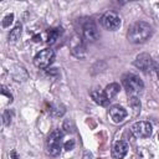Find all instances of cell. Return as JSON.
<instances>
[{
    "mask_svg": "<svg viewBox=\"0 0 159 159\" xmlns=\"http://www.w3.org/2000/svg\"><path fill=\"white\" fill-rule=\"evenodd\" d=\"M152 34L153 29L149 24L144 21H137L129 27L127 32V39L132 43H143L147 40H149Z\"/></svg>",
    "mask_w": 159,
    "mask_h": 159,
    "instance_id": "1",
    "label": "cell"
},
{
    "mask_svg": "<svg viewBox=\"0 0 159 159\" xmlns=\"http://www.w3.org/2000/svg\"><path fill=\"white\" fill-rule=\"evenodd\" d=\"M62 138H63V133L61 129H55L48 134L46 140V152L48 155L57 157L61 153Z\"/></svg>",
    "mask_w": 159,
    "mask_h": 159,
    "instance_id": "2",
    "label": "cell"
},
{
    "mask_svg": "<svg viewBox=\"0 0 159 159\" xmlns=\"http://www.w3.org/2000/svg\"><path fill=\"white\" fill-rule=\"evenodd\" d=\"M122 83H123L124 89L129 94H135L138 92H142V89L144 88L143 81L138 76H135L133 73H125V75H123Z\"/></svg>",
    "mask_w": 159,
    "mask_h": 159,
    "instance_id": "3",
    "label": "cell"
},
{
    "mask_svg": "<svg viewBox=\"0 0 159 159\" xmlns=\"http://www.w3.org/2000/svg\"><path fill=\"white\" fill-rule=\"evenodd\" d=\"M53 60H55V51L51 48H45L35 56L34 65L37 68H46L53 62Z\"/></svg>",
    "mask_w": 159,
    "mask_h": 159,
    "instance_id": "4",
    "label": "cell"
},
{
    "mask_svg": "<svg viewBox=\"0 0 159 159\" xmlns=\"http://www.w3.org/2000/svg\"><path fill=\"white\" fill-rule=\"evenodd\" d=\"M101 24L104 29L109 30V31H116L119 29L122 21H120V17L113 12V11H107L103 14V16L101 17Z\"/></svg>",
    "mask_w": 159,
    "mask_h": 159,
    "instance_id": "5",
    "label": "cell"
},
{
    "mask_svg": "<svg viewBox=\"0 0 159 159\" xmlns=\"http://www.w3.org/2000/svg\"><path fill=\"white\" fill-rule=\"evenodd\" d=\"M130 130L137 138H148L152 134V124L149 122H144V120L137 122L132 125Z\"/></svg>",
    "mask_w": 159,
    "mask_h": 159,
    "instance_id": "6",
    "label": "cell"
},
{
    "mask_svg": "<svg viewBox=\"0 0 159 159\" xmlns=\"http://www.w3.org/2000/svg\"><path fill=\"white\" fill-rule=\"evenodd\" d=\"M82 34L87 41H96L99 37V32L97 30V26L92 20H87L82 25Z\"/></svg>",
    "mask_w": 159,
    "mask_h": 159,
    "instance_id": "7",
    "label": "cell"
},
{
    "mask_svg": "<svg viewBox=\"0 0 159 159\" xmlns=\"http://www.w3.org/2000/svg\"><path fill=\"white\" fill-rule=\"evenodd\" d=\"M134 66L143 72H152L153 60L148 53H140L134 60Z\"/></svg>",
    "mask_w": 159,
    "mask_h": 159,
    "instance_id": "8",
    "label": "cell"
},
{
    "mask_svg": "<svg viewBox=\"0 0 159 159\" xmlns=\"http://www.w3.org/2000/svg\"><path fill=\"white\" fill-rule=\"evenodd\" d=\"M71 53L77 58H82L86 56L84 43L78 36H73V39L71 41Z\"/></svg>",
    "mask_w": 159,
    "mask_h": 159,
    "instance_id": "9",
    "label": "cell"
},
{
    "mask_svg": "<svg viewBox=\"0 0 159 159\" xmlns=\"http://www.w3.org/2000/svg\"><path fill=\"white\" fill-rule=\"evenodd\" d=\"M128 153V144L124 140H118L112 147V157L116 159H122Z\"/></svg>",
    "mask_w": 159,
    "mask_h": 159,
    "instance_id": "10",
    "label": "cell"
},
{
    "mask_svg": "<svg viewBox=\"0 0 159 159\" xmlns=\"http://www.w3.org/2000/svg\"><path fill=\"white\" fill-rule=\"evenodd\" d=\"M108 114L114 123H120L127 117V111L120 106H112L108 111Z\"/></svg>",
    "mask_w": 159,
    "mask_h": 159,
    "instance_id": "11",
    "label": "cell"
},
{
    "mask_svg": "<svg viewBox=\"0 0 159 159\" xmlns=\"http://www.w3.org/2000/svg\"><path fill=\"white\" fill-rule=\"evenodd\" d=\"M91 97H92V99H93L97 104H99V106L106 107V106H108V103H109V99L106 97L104 92H102V91H99V89H93V91L91 92Z\"/></svg>",
    "mask_w": 159,
    "mask_h": 159,
    "instance_id": "12",
    "label": "cell"
},
{
    "mask_svg": "<svg viewBox=\"0 0 159 159\" xmlns=\"http://www.w3.org/2000/svg\"><path fill=\"white\" fill-rule=\"evenodd\" d=\"M103 92H104L106 97L111 101V99H113L118 94V92H119V84L118 83H109Z\"/></svg>",
    "mask_w": 159,
    "mask_h": 159,
    "instance_id": "13",
    "label": "cell"
},
{
    "mask_svg": "<svg viewBox=\"0 0 159 159\" xmlns=\"http://www.w3.org/2000/svg\"><path fill=\"white\" fill-rule=\"evenodd\" d=\"M21 31H22L21 24L15 25V27H14V29L10 31V34H9V41H11V42L17 41V40L20 39V36H21Z\"/></svg>",
    "mask_w": 159,
    "mask_h": 159,
    "instance_id": "14",
    "label": "cell"
},
{
    "mask_svg": "<svg viewBox=\"0 0 159 159\" xmlns=\"http://www.w3.org/2000/svg\"><path fill=\"white\" fill-rule=\"evenodd\" d=\"M60 35L58 29H50L47 31V43H53Z\"/></svg>",
    "mask_w": 159,
    "mask_h": 159,
    "instance_id": "15",
    "label": "cell"
},
{
    "mask_svg": "<svg viewBox=\"0 0 159 159\" xmlns=\"http://www.w3.org/2000/svg\"><path fill=\"white\" fill-rule=\"evenodd\" d=\"M50 112H51V114L55 116V117H61V116L65 113V107H63V106H60V104L51 106Z\"/></svg>",
    "mask_w": 159,
    "mask_h": 159,
    "instance_id": "16",
    "label": "cell"
},
{
    "mask_svg": "<svg viewBox=\"0 0 159 159\" xmlns=\"http://www.w3.org/2000/svg\"><path fill=\"white\" fill-rule=\"evenodd\" d=\"M129 106L132 107V109H134V112L140 111V102H139V99H138L137 97H134V96L129 98Z\"/></svg>",
    "mask_w": 159,
    "mask_h": 159,
    "instance_id": "17",
    "label": "cell"
},
{
    "mask_svg": "<svg viewBox=\"0 0 159 159\" xmlns=\"http://www.w3.org/2000/svg\"><path fill=\"white\" fill-rule=\"evenodd\" d=\"M11 119H12V112L10 109H6L4 113H2V122L5 125H9L11 123Z\"/></svg>",
    "mask_w": 159,
    "mask_h": 159,
    "instance_id": "18",
    "label": "cell"
},
{
    "mask_svg": "<svg viewBox=\"0 0 159 159\" xmlns=\"http://www.w3.org/2000/svg\"><path fill=\"white\" fill-rule=\"evenodd\" d=\"M12 21H14V15L10 14V15H7V16L4 17V20H2V26H4V27H7V26H10V24H11Z\"/></svg>",
    "mask_w": 159,
    "mask_h": 159,
    "instance_id": "19",
    "label": "cell"
},
{
    "mask_svg": "<svg viewBox=\"0 0 159 159\" xmlns=\"http://www.w3.org/2000/svg\"><path fill=\"white\" fill-rule=\"evenodd\" d=\"M152 72H154L157 75V77L159 78V58L153 60V67H152Z\"/></svg>",
    "mask_w": 159,
    "mask_h": 159,
    "instance_id": "20",
    "label": "cell"
},
{
    "mask_svg": "<svg viewBox=\"0 0 159 159\" xmlns=\"http://www.w3.org/2000/svg\"><path fill=\"white\" fill-rule=\"evenodd\" d=\"M73 147H75V142L73 140H68V142L65 143V149L66 150H71V149H73Z\"/></svg>",
    "mask_w": 159,
    "mask_h": 159,
    "instance_id": "21",
    "label": "cell"
},
{
    "mask_svg": "<svg viewBox=\"0 0 159 159\" xmlns=\"http://www.w3.org/2000/svg\"><path fill=\"white\" fill-rule=\"evenodd\" d=\"M1 93H2V94H5V96H7V97H9V99H10V101H12V96H11V93H10V92H7V91H6V87H5V86H2V87H1Z\"/></svg>",
    "mask_w": 159,
    "mask_h": 159,
    "instance_id": "22",
    "label": "cell"
},
{
    "mask_svg": "<svg viewBox=\"0 0 159 159\" xmlns=\"http://www.w3.org/2000/svg\"><path fill=\"white\" fill-rule=\"evenodd\" d=\"M40 40H41V37H40L39 35H36V36H34V41H35V42H37V41H40Z\"/></svg>",
    "mask_w": 159,
    "mask_h": 159,
    "instance_id": "23",
    "label": "cell"
},
{
    "mask_svg": "<svg viewBox=\"0 0 159 159\" xmlns=\"http://www.w3.org/2000/svg\"><path fill=\"white\" fill-rule=\"evenodd\" d=\"M11 155H12V159H17V158H16V155H15V152H12V153H11Z\"/></svg>",
    "mask_w": 159,
    "mask_h": 159,
    "instance_id": "24",
    "label": "cell"
},
{
    "mask_svg": "<svg viewBox=\"0 0 159 159\" xmlns=\"http://www.w3.org/2000/svg\"><path fill=\"white\" fill-rule=\"evenodd\" d=\"M158 138H159V135H158Z\"/></svg>",
    "mask_w": 159,
    "mask_h": 159,
    "instance_id": "25",
    "label": "cell"
}]
</instances>
